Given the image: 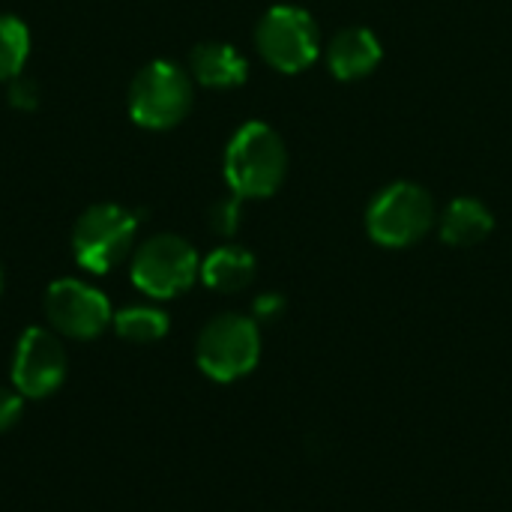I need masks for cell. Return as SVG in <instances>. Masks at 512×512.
I'll list each match as a JSON object with an SVG mask.
<instances>
[{"instance_id":"cell-7","label":"cell","mask_w":512,"mask_h":512,"mask_svg":"<svg viewBox=\"0 0 512 512\" xmlns=\"http://www.w3.org/2000/svg\"><path fill=\"white\" fill-rule=\"evenodd\" d=\"M132 282L156 300H171L195 285L201 276L198 252L177 234H156L132 255Z\"/></svg>"},{"instance_id":"cell-13","label":"cell","mask_w":512,"mask_h":512,"mask_svg":"<svg viewBox=\"0 0 512 512\" xmlns=\"http://www.w3.org/2000/svg\"><path fill=\"white\" fill-rule=\"evenodd\" d=\"M201 279L219 294H237L255 279V258L243 246H219L201 261Z\"/></svg>"},{"instance_id":"cell-20","label":"cell","mask_w":512,"mask_h":512,"mask_svg":"<svg viewBox=\"0 0 512 512\" xmlns=\"http://www.w3.org/2000/svg\"><path fill=\"white\" fill-rule=\"evenodd\" d=\"M0 291H3V267H0Z\"/></svg>"},{"instance_id":"cell-5","label":"cell","mask_w":512,"mask_h":512,"mask_svg":"<svg viewBox=\"0 0 512 512\" xmlns=\"http://www.w3.org/2000/svg\"><path fill=\"white\" fill-rule=\"evenodd\" d=\"M138 231V216L120 204L87 207L72 228V255L87 273L114 270L129 252Z\"/></svg>"},{"instance_id":"cell-9","label":"cell","mask_w":512,"mask_h":512,"mask_svg":"<svg viewBox=\"0 0 512 512\" xmlns=\"http://www.w3.org/2000/svg\"><path fill=\"white\" fill-rule=\"evenodd\" d=\"M12 387L24 399L51 396L66 378V351L45 327H27L12 354Z\"/></svg>"},{"instance_id":"cell-17","label":"cell","mask_w":512,"mask_h":512,"mask_svg":"<svg viewBox=\"0 0 512 512\" xmlns=\"http://www.w3.org/2000/svg\"><path fill=\"white\" fill-rule=\"evenodd\" d=\"M9 105L12 108H21V111H30L39 105V90H36V81L27 78V75H18L9 81Z\"/></svg>"},{"instance_id":"cell-16","label":"cell","mask_w":512,"mask_h":512,"mask_svg":"<svg viewBox=\"0 0 512 512\" xmlns=\"http://www.w3.org/2000/svg\"><path fill=\"white\" fill-rule=\"evenodd\" d=\"M240 195H228V198H219L213 207H210V228L219 234V237H234L237 228H240Z\"/></svg>"},{"instance_id":"cell-11","label":"cell","mask_w":512,"mask_h":512,"mask_svg":"<svg viewBox=\"0 0 512 512\" xmlns=\"http://www.w3.org/2000/svg\"><path fill=\"white\" fill-rule=\"evenodd\" d=\"M189 72L204 87L228 90V87H240L246 81L249 63L228 42H201L189 54Z\"/></svg>"},{"instance_id":"cell-6","label":"cell","mask_w":512,"mask_h":512,"mask_svg":"<svg viewBox=\"0 0 512 512\" xmlns=\"http://www.w3.org/2000/svg\"><path fill=\"white\" fill-rule=\"evenodd\" d=\"M255 48L273 69L297 75L321 54L318 24L300 6H273L255 27Z\"/></svg>"},{"instance_id":"cell-19","label":"cell","mask_w":512,"mask_h":512,"mask_svg":"<svg viewBox=\"0 0 512 512\" xmlns=\"http://www.w3.org/2000/svg\"><path fill=\"white\" fill-rule=\"evenodd\" d=\"M252 312H255V321H276L285 312V300L279 294H261L252 306Z\"/></svg>"},{"instance_id":"cell-2","label":"cell","mask_w":512,"mask_h":512,"mask_svg":"<svg viewBox=\"0 0 512 512\" xmlns=\"http://www.w3.org/2000/svg\"><path fill=\"white\" fill-rule=\"evenodd\" d=\"M195 360H198V369L219 384L246 378L261 360L258 321L249 315H237V312L216 315L198 333Z\"/></svg>"},{"instance_id":"cell-15","label":"cell","mask_w":512,"mask_h":512,"mask_svg":"<svg viewBox=\"0 0 512 512\" xmlns=\"http://www.w3.org/2000/svg\"><path fill=\"white\" fill-rule=\"evenodd\" d=\"M30 54L27 24L15 15H0V81H12L24 72Z\"/></svg>"},{"instance_id":"cell-3","label":"cell","mask_w":512,"mask_h":512,"mask_svg":"<svg viewBox=\"0 0 512 512\" xmlns=\"http://www.w3.org/2000/svg\"><path fill=\"white\" fill-rule=\"evenodd\" d=\"M435 225L432 195L408 180L381 189L366 210V231L384 249H405L420 243Z\"/></svg>"},{"instance_id":"cell-12","label":"cell","mask_w":512,"mask_h":512,"mask_svg":"<svg viewBox=\"0 0 512 512\" xmlns=\"http://www.w3.org/2000/svg\"><path fill=\"white\" fill-rule=\"evenodd\" d=\"M495 228L492 210L477 198H456L441 216V240L447 246H477Z\"/></svg>"},{"instance_id":"cell-8","label":"cell","mask_w":512,"mask_h":512,"mask_svg":"<svg viewBox=\"0 0 512 512\" xmlns=\"http://www.w3.org/2000/svg\"><path fill=\"white\" fill-rule=\"evenodd\" d=\"M45 318L60 336L87 342L111 324L114 312L99 288L81 279H57L45 291Z\"/></svg>"},{"instance_id":"cell-14","label":"cell","mask_w":512,"mask_h":512,"mask_svg":"<svg viewBox=\"0 0 512 512\" xmlns=\"http://www.w3.org/2000/svg\"><path fill=\"white\" fill-rule=\"evenodd\" d=\"M111 327L132 345H150L168 333V315L156 306H126L111 318Z\"/></svg>"},{"instance_id":"cell-18","label":"cell","mask_w":512,"mask_h":512,"mask_svg":"<svg viewBox=\"0 0 512 512\" xmlns=\"http://www.w3.org/2000/svg\"><path fill=\"white\" fill-rule=\"evenodd\" d=\"M24 396L12 387H0V432H6V429H12L15 423H18V417H21V408H24V402H21Z\"/></svg>"},{"instance_id":"cell-4","label":"cell","mask_w":512,"mask_h":512,"mask_svg":"<svg viewBox=\"0 0 512 512\" xmlns=\"http://www.w3.org/2000/svg\"><path fill=\"white\" fill-rule=\"evenodd\" d=\"M126 105L141 129H171L192 108V78L171 60H153L135 72Z\"/></svg>"},{"instance_id":"cell-10","label":"cell","mask_w":512,"mask_h":512,"mask_svg":"<svg viewBox=\"0 0 512 512\" xmlns=\"http://www.w3.org/2000/svg\"><path fill=\"white\" fill-rule=\"evenodd\" d=\"M384 48L366 27H345L327 45V66L339 81H360L378 69Z\"/></svg>"},{"instance_id":"cell-1","label":"cell","mask_w":512,"mask_h":512,"mask_svg":"<svg viewBox=\"0 0 512 512\" xmlns=\"http://www.w3.org/2000/svg\"><path fill=\"white\" fill-rule=\"evenodd\" d=\"M288 174V150L267 123H246L225 150V180L240 198H270Z\"/></svg>"}]
</instances>
